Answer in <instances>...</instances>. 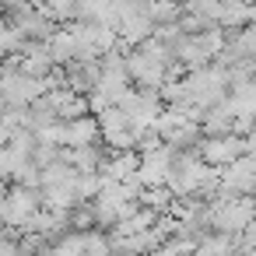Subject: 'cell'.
I'll use <instances>...</instances> for the list:
<instances>
[{"mask_svg": "<svg viewBox=\"0 0 256 256\" xmlns=\"http://www.w3.org/2000/svg\"><path fill=\"white\" fill-rule=\"evenodd\" d=\"M67 130H70V140H74V144H92L95 134H98V126H95L92 120H74Z\"/></svg>", "mask_w": 256, "mask_h": 256, "instance_id": "7a4b0ae2", "label": "cell"}, {"mask_svg": "<svg viewBox=\"0 0 256 256\" xmlns=\"http://www.w3.org/2000/svg\"><path fill=\"white\" fill-rule=\"evenodd\" d=\"M238 151H242V140H210V144L204 148V154H207L210 162H232Z\"/></svg>", "mask_w": 256, "mask_h": 256, "instance_id": "6da1fadb", "label": "cell"}]
</instances>
